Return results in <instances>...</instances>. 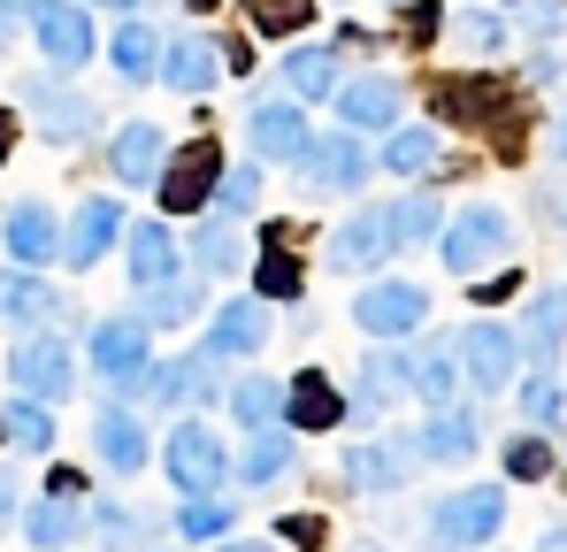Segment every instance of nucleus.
Here are the masks:
<instances>
[{
	"mask_svg": "<svg viewBox=\"0 0 567 552\" xmlns=\"http://www.w3.org/2000/svg\"><path fill=\"white\" fill-rule=\"evenodd\" d=\"M70 376H78V361H70V346L47 330V338H23L16 354H8V384L23 391V399H70Z\"/></svg>",
	"mask_w": 567,
	"mask_h": 552,
	"instance_id": "f257e3e1",
	"label": "nucleus"
},
{
	"mask_svg": "<svg viewBox=\"0 0 567 552\" xmlns=\"http://www.w3.org/2000/svg\"><path fill=\"white\" fill-rule=\"evenodd\" d=\"M215 177H223V146H215V139H185V154L154 184H162V207H169V215H192V207H207Z\"/></svg>",
	"mask_w": 567,
	"mask_h": 552,
	"instance_id": "f03ea898",
	"label": "nucleus"
},
{
	"mask_svg": "<svg viewBox=\"0 0 567 552\" xmlns=\"http://www.w3.org/2000/svg\"><path fill=\"white\" fill-rule=\"evenodd\" d=\"M169 483L177 491H215L223 476H230V453H223V438L207 430V422H177V438H169Z\"/></svg>",
	"mask_w": 567,
	"mask_h": 552,
	"instance_id": "7ed1b4c3",
	"label": "nucleus"
},
{
	"mask_svg": "<svg viewBox=\"0 0 567 552\" xmlns=\"http://www.w3.org/2000/svg\"><path fill=\"white\" fill-rule=\"evenodd\" d=\"M353 323H361L369 338H406V330L430 323V292H422V284H369L361 307H353Z\"/></svg>",
	"mask_w": 567,
	"mask_h": 552,
	"instance_id": "20e7f679",
	"label": "nucleus"
},
{
	"mask_svg": "<svg viewBox=\"0 0 567 552\" xmlns=\"http://www.w3.org/2000/svg\"><path fill=\"white\" fill-rule=\"evenodd\" d=\"M498 522H506V499L483 483V491H453V499L430 514V538H437V545H483V538H498Z\"/></svg>",
	"mask_w": 567,
	"mask_h": 552,
	"instance_id": "39448f33",
	"label": "nucleus"
},
{
	"mask_svg": "<svg viewBox=\"0 0 567 552\" xmlns=\"http://www.w3.org/2000/svg\"><path fill=\"white\" fill-rule=\"evenodd\" d=\"M146 330H154L146 315H107V323L93 330V368L107 376V384L131 391V384L146 376Z\"/></svg>",
	"mask_w": 567,
	"mask_h": 552,
	"instance_id": "423d86ee",
	"label": "nucleus"
},
{
	"mask_svg": "<svg viewBox=\"0 0 567 552\" xmlns=\"http://www.w3.org/2000/svg\"><path fill=\"white\" fill-rule=\"evenodd\" d=\"M31 31H39V47H47V62H54V70L93 62V16H85V8H70V0H39V8H31Z\"/></svg>",
	"mask_w": 567,
	"mask_h": 552,
	"instance_id": "0eeeda50",
	"label": "nucleus"
},
{
	"mask_svg": "<svg viewBox=\"0 0 567 552\" xmlns=\"http://www.w3.org/2000/svg\"><path fill=\"white\" fill-rule=\"evenodd\" d=\"M23 108H31V115H39V131H47V139H62V146L100 131V108L85 100V92H62L54 78H31V85H23Z\"/></svg>",
	"mask_w": 567,
	"mask_h": 552,
	"instance_id": "6e6552de",
	"label": "nucleus"
},
{
	"mask_svg": "<svg viewBox=\"0 0 567 552\" xmlns=\"http://www.w3.org/2000/svg\"><path fill=\"white\" fill-rule=\"evenodd\" d=\"M506 238H514V223H506L498 207H468V215L445 231V262H453V276H475L483 262L506 254Z\"/></svg>",
	"mask_w": 567,
	"mask_h": 552,
	"instance_id": "1a4fd4ad",
	"label": "nucleus"
},
{
	"mask_svg": "<svg viewBox=\"0 0 567 552\" xmlns=\"http://www.w3.org/2000/svg\"><path fill=\"white\" fill-rule=\"evenodd\" d=\"M299 177L330 184V192H361V184H369V154H361V139H353V131H338V139H307Z\"/></svg>",
	"mask_w": 567,
	"mask_h": 552,
	"instance_id": "9d476101",
	"label": "nucleus"
},
{
	"mask_svg": "<svg viewBox=\"0 0 567 552\" xmlns=\"http://www.w3.org/2000/svg\"><path fill=\"white\" fill-rule=\"evenodd\" d=\"M246 139H254V154L261 162H291L299 170V154H307V115H299V100H269V108H254V123H246Z\"/></svg>",
	"mask_w": 567,
	"mask_h": 552,
	"instance_id": "9b49d317",
	"label": "nucleus"
},
{
	"mask_svg": "<svg viewBox=\"0 0 567 552\" xmlns=\"http://www.w3.org/2000/svg\"><path fill=\"white\" fill-rule=\"evenodd\" d=\"M383 254H391V223H383L377 207H361V215H346V223L330 231V269H338V276L377 269Z\"/></svg>",
	"mask_w": 567,
	"mask_h": 552,
	"instance_id": "f8f14e48",
	"label": "nucleus"
},
{
	"mask_svg": "<svg viewBox=\"0 0 567 552\" xmlns=\"http://www.w3.org/2000/svg\"><path fill=\"white\" fill-rule=\"evenodd\" d=\"M330 100H338V123L346 131H391L406 92H399V78H353V85H338Z\"/></svg>",
	"mask_w": 567,
	"mask_h": 552,
	"instance_id": "ddd939ff",
	"label": "nucleus"
},
{
	"mask_svg": "<svg viewBox=\"0 0 567 552\" xmlns=\"http://www.w3.org/2000/svg\"><path fill=\"white\" fill-rule=\"evenodd\" d=\"M461 368H468L475 391L514 384V338H506L498 323H468V330H461Z\"/></svg>",
	"mask_w": 567,
	"mask_h": 552,
	"instance_id": "4468645a",
	"label": "nucleus"
},
{
	"mask_svg": "<svg viewBox=\"0 0 567 552\" xmlns=\"http://www.w3.org/2000/svg\"><path fill=\"white\" fill-rule=\"evenodd\" d=\"M414 438H369V446H353L346 468H353V483H369V491H399L406 476H414Z\"/></svg>",
	"mask_w": 567,
	"mask_h": 552,
	"instance_id": "2eb2a0df",
	"label": "nucleus"
},
{
	"mask_svg": "<svg viewBox=\"0 0 567 552\" xmlns=\"http://www.w3.org/2000/svg\"><path fill=\"white\" fill-rule=\"evenodd\" d=\"M54 246H62V223H54V207H39V200H16V207H8V254H16L23 269H39V262H54Z\"/></svg>",
	"mask_w": 567,
	"mask_h": 552,
	"instance_id": "dca6fc26",
	"label": "nucleus"
},
{
	"mask_svg": "<svg viewBox=\"0 0 567 552\" xmlns=\"http://www.w3.org/2000/svg\"><path fill=\"white\" fill-rule=\"evenodd\" d=\"M269 346V307H261V292L254 299H230L223 315H215V330H207V354H261Z\"/></svg>",
	"mask_w": 567,
	"mask_h": 552,
	"instance_id": "f3484780",
	"label": "nucleus"
},
{
	"mask_svg": "<svg viewBox=\"0 0 567 552\" xmlns=\"http://www.w3.org/2000/svg\"><path fill=\"white\" fill-rule=\"evenodd\" d=\"M115 231H123V207H115V200H85V207H78V223H70V238H62L70 269H93L100 254L115 246Z\"/></svg>",
	"mask_w": 567,
	"mask_h": 552,
	"instance_id": "a211bd4d",
	"label": "nucleus"
},
{
	"mask_svg": "<svg viewBox=\"0 0 567 552\" xmlns=\"http://www.w3.org/2000/svg\"><path fill=\"white\" fill-rule=\"evenodd\" d=\"M154 70H162V85H177V92H207L223 78V47H207V39H169Z\"/></svg>",
	"mask_w": 567,
	"mask_h": 552,
	"instance_id": "6ab92c4d",
	"label": "nucleus"
},
{
	"mask_svg": "<svg viewBox=\"0 0 567 552\" xmlns=\"http://www.w3.org/2000/svg\"><path fill=\"white\" fill-rule=\"evenodd\" d=\"M162 177V131L154 123H123L115 131V184H154Z\"/></svg>",
	"mask_w": 567,
	"mask_h": 552,
	"instance_id": "aec40b11",
	"label": "nucleus"
},
{
	"mask_svg": "<svg viewBox=\"0 0 567 552\" xmlns=\"http://www.w3.org/2000/svg\"><path fill=\"white\" fill-rule=\"evenodd\" d=\"M284 415H291L299 430H338V422H346V399L330 391V376H299V384L284 391Z\"/></svg>",
	"mask_w": 567,
	"mask_h": 552,
	"instance_id": "412c9836",
	"label": "nucleus"
},
{
	"mask_svg": "<svg viewBox=\"0 0 567 552\" xmlns=\"http://www.w3.org/2000/svg\"><path fill=\"white\" fill-rule=\"evenodd\" d=\"M560 330H567V292H537L529 315H522V346H529V361H537V368H553Z\"/></svg>",
	"mask_w": 567,
	"mask_h": 552,
	"instance_id": "4be33fe9",
	"label": "nucleus"
},
{
	"mask_svg": "<svg viewBox=\"0 0 567 552\" xmlns=\"http://www.w3.org/2000/svg\"><path fill=\"white\" fill-rule=\"evenodd\" d=\"M93 446H100V460H107L115 476H138V468H146V430H138L131 415H115V407L93 422Z\"/></svg>",
	"mask_w": 567,
	"mask_h": 552,
	"instance_id": "5701e85b",
	"label": "nucleus"
},
{
	"mask_svg": "<svg viewBox=\"0 0 567 552\" xmlns=\"http://www.w3.org/2000/svg\"><path fill=\"white\" fill-rule=\"evenodd\" d=\"M284 92H291V100H330V92H338V54L291 47V54H284Z\"/></svg>",
	"mask_w": 567,
	"mask_h": 552,
	"instance_id": "b1692460",
	"label": "nucleus"
},
{
	"mask_svg": "<svg viewBox=\"0 0 567 552\" xmlns=\"http://www.w3.org/2000/svg\"><path fill=\"white\" fill-rule=\"evenodd\" d=\"M406 384L422 391V407H430V415H437V407H453V399H461V354H453V346H430V354L414 361Z\"/></svg>",
	"mask_w": 567,
	"mask_h": 552,
	"instance_id": "393cba45",
	"label": "nucleus"
},
{
	"mask_svg": "<svg viewBox=\"0 0 567 552\" xmlns=\"http://www.w3.org/2000/svg\"><path fill=\"white\" fill-rule=\"evenodd\" d=\"M47 315H62L54 307V284H39L31 269L0 276V323H47Z\"/></svg>",
	"mask_w": 567,
	"mask_h": 552,
	"instance_id": "a878e982",
	"label": "nucleus"
},
{
	"mask_svg": "<svg viewBox=\"0 0 567 552\" xmlns=\"http://www.w3.org/2000/svg\"><path fill=\"white\" fill-rule=\"evenodd\" d=\"M414 453H422V460H468V453H475V415H461V407H437V422L414 438Z\"/></svg>",
	"mask_w": 567,
	"mask_h": 552,
	"instance_id": "bb28decb",
	"label": "nucleus"
},
{
	"mask_svg": "<svg viewBox=\"0 0 567 552\" xmlns=\"http://www.w3.org/2000/svg\"><path fill=\"white\" fill-rule=\"evenodd\" d=\"M131 284H162V276L177 269V238H169V223H146V231H131Z\"/></svg>",
	"mask_w": 567,
	"mask_h": 552,
	"instance_id": "cd10ccee",
	"label": "nucleus"
},
{
	"mask_svg": "<svg viewBox=\"0 0 567 552\" xmlns=\"http://www.w3.org/2000/svg\"><path fill=\"white\" fill-rule=\"evenodd\" d=\"M406 376H414V361H406V354H391V338H383V354L361 361V407H369V415L391 407V399L406 391Z\"/></svg>",
	"mask_w": 567,
	"mask_h": 552,
	"instance_id": "c85d7f7f",
	"label": "nucleus"
},
{
	"mask_svg": "<svg viewBox=\"0 0 567 552\" xmlns=\"http://www.w3.org/2000/svg\"><path fill=\"white\" fill-rule=\"evenodd\" d=\"M0 430H8L23 453H47V446H54V415H47V399H23V391L0 407Z\"/></svg>",
	"mask_w": 567,
	"mask_h": 552,
	"instance_id": "c756f323",
	"label": "nucleus"
},
{
	"mask_svg": "<svg viewBox=\"0 0 567 552\" xmlns=\"http://www.w3.org/2000/svg\"><path fill=\"white\" fill-rule=\"evenodd\" d=\"M238 254H246V246H238V223H230V215H207L199 238H192V262H199L207 276H230V269H238Z\"/></svg>",
	"mask_w": 567,
	"mask_h": 552,
	"instance_id": "7c9ffc66",
	"label": "nucleus"
},
{
	"mask_svg": "<svg viewBox=\"0 0 567 552\" xmlns=\"http://www.w3.org/2000/svg\"><path fill=\"white\" fill-rule=\"evenodd\" d=\"M230 407H238L246 430H269V422L284 415V384L277 376H238V384H230Z\"/></svg>",
	"mask_w": 567,
	"mask_h": 552,
	"instance_id": "2f4dec72",
	"label": "nucleus"
},
{
	"mask_svg": "<svg viewBox=\"0 0 567 552\" xmlns=\"http://www.w3.org/2000/svg\"><path fill=\"white\" fill-rule=\"evenodd\" d=\"M107 54H115V70H123V78H154L162 39H154V23H138V16H131V23L115 31V47H107Z\"/></svg>",
	"mask_w": 567,
	"mask_h": 552,
	"instance_id": "473e14b6",
	"label": "nucleus"
},
{
	"mask_svg": "<svg viewBox=\"0 0 567 552\" xmlns=\"http://www.w3.org/2000/svg\"><path fill=\"white\" fill-rule=\"evenodd\" d=\"M199 315V284L192 276H162V284H146V323H192Z\"/></svg>",
	"mask_w": 567,
	"mask_h": 552,
	"instance_id": "72a5a7b5",
	"label": "nucleus"
},
{
	"mask_svg": "<svg viewBox=\"0 0 567 552\" xmlns=\"http://www.w3.org/2000/svg\"><path fill=\"white\" fill-rule=\"evenodd\" d=\"M284 468H291V438H277V422L254 430V446H246V460H238V483H277Z\"/></svg>",
	"mask_w": 567,
	"mask_h": 552,
	"instance_id": "f704fd0d",
	"label": "nucleus"
},
{
	"mask_svg": "<svg viewBox=\"0 0 567 552\" xmlns=\"http://www.w3.org/2000/svg\"><path fill=\"white\" fill-rule=\"evenodd\" d=\"M207 200H215V215H230V223H246V215H254V200H261V170H254V162H238V170H223Z\"/></svg>",
	"mask_w": 567,
	"mask_h": 552,
	"instance_id": "c9c22d12",
	"label": "nucleus"
},
{
	"mask_svg": "<svg viewBox=\"0 0 567 552\" xmlns=\"http://www.w3.org/2000/svg\"><path fill=\"white\" fill-rule=\"evenodd\" d=\"M169 384H177V399L207 407V399L223 391V354H192V361H169Z\"/></svg>",
	"mask_w": 567,
	"mask_h": 552,
	"instance_id": "e433bc0d",
	"label": "nucleus"
},
{
	"mask_svg": "<svg viewBox=\"0 0 567 552\" xmlns=\"http://www.w3.org/2000/svg\"><path fill=\"white\" fill-rule=\"evenodd\" d=\"M254 292H261V299H299V292H307V276L284 254V238H269V254H261V269H254Z\"/></svg>",
	"mask_w": 567,
	"mask_h": 552,
	"instance_id": "4c0bfd02",
	"label": "nucleus"
},
{
	"mask_svg": "<svg viewBox=\"0 0 567 552\" xmlns=\"http://www.w3.org/2000/svg\"><path fill=\"white\" fill-rule=\"evenodd\" d=\"M437 215H445V207H437V200H422V192H414V200H399V207L383 215V223H391V246H422V238H437Z\"/></svg>",
	"mask_w": 567,
	"mask_h": 552,
	"instance_id": "58836bf2",
	"label": "nucleus"
},
{
	"mask_svg": "<svg viewBox=\"0 0 567 552\" xmlns=\"http://www.w3.org/2000/svg\"><path fill=\"white\" fill-rule=\"evenodd\" d=\"M383 162H391V170H399V177H422V170H430V162H437V131H422V123H414V131H399V139H391V154H383Z\"/></svg>",
	"mask_w": 567,
	"mask_h": 552,
	"instance_id": "ea45409f",
	"label": "nucleus"
},
{
	"mask_svg": "<svg viewBox=\"0 0 567 552\" xmlns=\"http://www.w3.org/2000/svg\"><path fill=\"white\" fill-rule=\"evenodd\" d=\"M177 530H185V538H223V530H230V507H223L215 491H192V507L177 514Z\"/></svg>",
	"mask_w": 567,
	"mask_h": 552,
	"instance_id": "a19ab883",
	"label": "nucleus"
},
{
	"mask_svg": "<svg viewBox=\"0 0 567 552\" xmlns=\"http://www.w3.org/2000/svg\"><path fill=\"white\" fill-rule=\"evenodd\" d=\"M246 8H254V23H261L269 39H291V31L315 16V0H246Z\"/></svg>",
	"mask_w": 567,
	"mask_h": 552,
	"instance_id": "79ce46f5",
	"label": "nucleus"
},
{
	"mask_svg": "<svg viewBox=\"0 0 567 552\" xmlns=\"http://www.w3.org/2000/svg\"><path fill=\"white\" fill-rule=\"evenodd\" d=\"M522 415H529L537 430H553V422H560V384H553V368H537V376L522 384Z\"/></svg>",
	"mask_w": 567,
	"mask_h": 552,
	"instance_id": "37998d69",
	"label": "nucleus"
},
{
	"mask_svg": "<svg viewBox=\"0 0 567 552\" xmlns=\"http://www.w3.org/2000/svg\"><path fill=\"white\" fill-rule=\"evenodd\" d=\"M506 476H522V483L553 476V446H545V438H514V446H506Z\"/></svg>",
	"mask_w": 567,
	"mask_h": 552,
	"instance_id": "c03bdc74",
	"label": "nucleus"
},
{
	"mask_svg": "<svg viewBox=\"0 0 567 552\" xmlns=\"http://www.w3.org/2000/svg\"><path fill=\"white\" fill-rule=\"evenodd\" d=\"M70 538H78V514H70V507H54V499H47V507H39V514H31V545H70Z\"/></svg>",
	"mask_w": 567,
	"mask_h": 552,
	"instance_id": "a18cd8bd",
	"label": "nucleus"
},
{
	"mask_svg": "<svg viewBox=\"0 0 567 552\" xmlns=\"http://www.w3.org/2000/svg\"><path fill=\"white\" fill-rule=\"evenodd\" d=\"M461 39H468L475 54H491V47H498V39H506V23H498V16H483V8H475V16H461Z\"/></svg>",
	"mask_w": 567,
	"mask_h": 552,
	"instance_id": "49530a36",
	"label": "nucleus"
},
{
	"mask_svg": "<svg viewBox=\"0 0 567 552\" xmlns=\"http://www.w3.org/2000/svg\"><path fill=\"white\" fill-rule=\"evenodd\" d=\"M522 23H529L537 39H553V31L567 23V8H560V0H529V8H522Z\"/></svg>",
	"mask_w": 567,
	"mask_h": 552,
	"instance_id": "de8ad7c7",
	"label": "nucleus"
},
{
	"mask_svg": "<svg viewBox=\"0 0 567 552\" xmlns=\"http://www.w3.org/2000/svg\"><path fill=\"white\" fill-rule=\"evenodd\" d=\"M8 146H16V115L0 108V162H8Z\"/></svg>",
	"mask_w": 567,
	"mask_h": 552,
	"instance_id": "09e8293b",
	"label": "nucleus"
},
{
	"mask_svg": "<svg viewBox=\"0 0 567 552\" xmlns=\"http://www.w3.org/2000/svg\"><path fill=\"white\" fill-rule=\"evenodd\" d=\"M8 507H16V476L0 468V514H8Z\"/></svg>",
	"mask_w": 567,
	"mask_h": 552,
	"instance_id": "8fccbe9b",
	"label": "nucleus"
},
{
	"mask_svg": "<svg viewBox=\"0 0 567 552\" xmlns=\"http://www.w3.org/2000/svg\"><path fill=\"white\" fill-rule=\"evenodd\" d=\"M23 8H31V0H0V31H8V23H16Z\"/></svg>",
	"mask_w": 567,
	"mask_h": 552,
	"instance_id": "3c124183",
	"label": "nucleus"
},
{
	"mask_svg": "<svg viewBox=\"0 0 567 552\" xmlns=\"http://www.w3.org/2000/svg\"><path fill=\"white\" fill-rule=\"evenodd\" d=\"M553 154H567V115H560V123H553Z\"/></svg>",
	"mask_w": 567,
	"mask_h": 552,
	"instance_id": "603ef678",
	"label": "nucleus"
},
{
	"mask_svg": "<svg viewBox=\"0 0 567 552\" xmlns=\"http://www.w3.org/2000/svg\"><path fill=\"white\" fill-rule=\"evenodd\" d=\"M192 8H215V0H192Z\"/></svg>",
	"mask_w": 567,
	"mask_h": 552,
	"instance_id": "864d4df0",
	"label": "nucleus"
},
{
	"mask_svg": "<svg viewBox=\"0 0 567 552\" xmlns=\"http://www.w3.org/2000/svg\"><path fill=\"white\" fill-rule=\"evenodd\" d=\"M107 8H131V0H107Z\"/></svg>",
	"mask_w": 567,
	"mask_h": 552,
	"instance_id": "5fc2aeb1",
	"label": "nucleus"
}]
</instances>
